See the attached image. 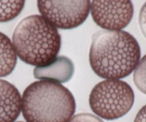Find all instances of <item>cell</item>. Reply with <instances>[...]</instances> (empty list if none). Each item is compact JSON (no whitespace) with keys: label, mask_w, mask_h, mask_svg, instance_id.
I'll use <instances>...</instances> for the list:
<instances>
[{"label":"cell","mask_w":146,"mask_h":122,"mask_svg":"<svg viewBox=\"0 0 146 122\" xmlns=\"http://www.w3.org/2000/svg\"><path fill=\"white\" fill-rule=\"evenodd\" d=\"M140 55L138 43L129 33L100 30L92 36L90 65L100 78L120 80L135 71Z\"/></svg>","instance_id":"6da1fadb"},{"label":"cell","mask_w":146,"mask_h":122,"mask_svg":"<svg viewBox=\"0 0 146 122\" xmlns=\"http://www.w3.org/2000/svg\"><path fill=\"white\" fill-rule=\"evenodd\" d=\"M17 55L28 65L43 67L57 57L61 48L58 30L40 15H30L20 21L12 35Z\"/></svg>","instance_id":"7a4b0ae2"},{"label":"cell","mask_w":146,"mask_h":122,"mask_svg":"<svg viewBox=\"0 0 146 122\" xmlns=\"http://www.w3.org/2000/svg\"><path fill=\"white\" fill-rule=\"evenodd\" d=\"M75 109L72 93L58 83L35 81L22 96V112L27 122H68Z\"/></svg>","instance_id":"3957f363"},{"label":"cell","mask_w":146,"mask_h":122,"mask_svg":"<svg viewBox=\"0 0 146 122\" xmlns=\"http://www.w3.org/2000/svg\"><path fill=\"white\" fill-rule=\"evenodd\" d=\"M134 101V91L128 83L121 80H105L92 88L89 104L101 119L115 120L130 111Z\"/></svg>","instance_id":"277c9868"},{"label":"cell","mask_w":146,"mask_h":122,"mask_svg":"<svg viewBox=\"0 0 146 122\" xmlns=\"http://www.w3.org/2000/svg\"><path fill=\"white\" fill-rule=\"evenodd\" d=\"M91 2L78 1H37L42 17L54 27L62 29L76 28L85 22L90 12Z\"/></svg>","instance_id":"5b68a950"},{"label":"cell","mask_w":146,"mask_h":122,"mask_svg":"<svg viewBox=\"0 0 146 122\" xmlns=\"http://www.w3.org/2000/svg\"><path fill=\"white\" fill-rule=\"evenodd\" d=\"M90 13L94 22L101 28L110 31H120L130 23L134 9L128 0H94L91 2Z\"/></svg>","instance_id":"8992f818"},{"label":"cell","mask_w":146,"mask_h":122,"mask_svg":"<svg viewBox=\"0 0 146 122\" xmlns=\"http://www.w3.org/2000/svg\"><path fill=\"white\" fill-rule=\"evenodd\" d=\"M22 111V98L17 88L0 79V122H15Z\"/></svg>","instance_id":"52a82bcc"},{"label":"cell","mask_w":146,"mask_h":122,"mask_svg":"<svg viewBox=\"0 0 146 122\" xmlns=\"http://www.w3.org/2000/svg\"><path fill=\"white\" fill-rule=\"evenodd\" d=\"M75 67L72 61L65 56H60L50 65L36 67L34 69V77L41 81L64 83L72 78Z\"/></svg>","instance_id":"ba28073f"},{"label":"cell","mask_w":146,"mask_h":122,"mask_svg":"<svg viewBox=\"0 0 146 122\" xmlns=\"http://www.w3.org/2000/svg\"><path fill=\"white\" fill-rule=\"evenodd\" d=\"M17 55L10 39L0 32V78L10 75L16 67Z\"/></svg>","instance_id":"9c48e42d"},{"label":"cell","mask_w":146,"mask_h":122,"mask_svg":"<svg viewBox=\"0 0 146 122\" xmlns=\"http://www.w3.org/2000/svg\"><path fill=\"white\" fill-rule=\"evenodd\" d=\"M25 2L20 1H0V22H7L15 19L25 7Z\"/></svg>","instance_id":"30bf717a"},{"label":"cell","mask_w":146,"mask_h":122,"mask_svg":"<svg viewBox=\"0 0 146 122\" xmlns=\"http://www.w3.org/2000/svg\"><path fill=\"white\" fill-rule=\"evenodd\" d=\"M133 81L138 90L146 94V55L140 60L135 69Z\"/></svg>","instance_id":"8fae6325"},{"label":"cell","mask_w":146,"mask_h":122,"mask_svg":"<svg viewBox=\"0 0 146 122\" xmlns=\"http://www.w3.org/2000/svg\"><path fill=\"white\" fill-rule=\"evenodd\" d=\"M68 122H104L98 116L88 113H81L73 116Z\"/></svg>","instance_id":"7c38bea8"},{"label":"cell","mask_w":146,"mask_h":122,"mask_svg":"<svg viewBox=\"0 0 146 122\" xmlns=\"http://www.w3.org/2000/svg\"><path fill=\"white\" fill-rule=\"evenodd\" d=\"M139 25L140 30L146 38V2L142 7L139 14Z\"/></svg>","instance_id":"4fadbf2b"},{"label":"cell","mask_w":146,"mask_h":122,"mask_svg":"<svg viewBox=\"0 0 146 122\" xmlns=\"http://www.w3.org/2000/svg\"><path fill=\"white\" fill-rule=\"evenodd\" d=\"M134 122H146V105L143 106L137 112Z\"/></svg>","instance_id":"5bb4252c"},{"label":"cell","mask_w":146,"mask_h":122,"mask_svg":"<svg viewBox=\"0 0 146 122\" xmlns=\"http://www.w3.org/2000/svg\"><path fill=\"white\" fill-rule=\"evenodd\" d=\"M17 122H22V121H17Z\"/></svg>","instance_id":"9a60e30c"}]
</instances>
